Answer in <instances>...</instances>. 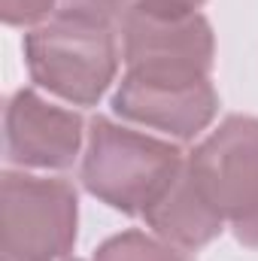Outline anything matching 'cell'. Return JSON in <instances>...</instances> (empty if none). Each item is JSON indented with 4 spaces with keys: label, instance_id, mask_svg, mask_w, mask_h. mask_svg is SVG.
<instances>
[{
    "label": "cell",
    "instance_id": "9c48e42d",
    "mask_svg": "<svg viewBox=\"0 0 258 261\" xmlns=\"http://www.w3.org/2000/svg\"><path fill=\"white\" fill-rule=\"evenodd\" d=\"M94 261H189L186 249L167 243L164 237H152L146 231H125L97 246Z\"/></svg>",
    "mask_w": 258,
    "mask_h": 261
},
{
    "label": "cell",
    "instance_id": "7c38bea8",
    "mask_svg": "<svg viewBox=\"0 0 258 261\" xmlns=\"http://www.w3.org/2000/svg\"><path fill=\"white\" fill-rule=\"evenodd\" d=\"M131 6L161 9V12H197L203 6V0H131Z\"/></svg>",
    "mask_w": 258,
    "mask_h": 261
},
{
    "label": "cell",
    "instance_id": "52a82bcc",
    "mask_svg": "<svg viewBox=\"0 0 258 261\" xmlns=\"http://www.w3.org/2000/svg\"><path fill=\"white\" fill-rule=\"evenodd\" d=\"M82 116L43 100L31 88H18L6 100L3 143L6 161L34 170H64L82 146Z\"/></svg>",
    "mask_w": 258,
    "mask_h": 261
},
{
    "label": "cell",
    "instance_id": "30bf717a",
    "mask_svg": "<svg viewBox=\"0 0 258 261\" xmlns=\"http://www.w3.org/2000/svg\"><path fill=\"white\" fill-rule=\"evenodd\" d=\"M131 9V0H58V12L64 15H79L104 24H122L125 12Z\"/></svg>",
    "mask_w": 258,
    "mask_h": 261
},
{
    "label": "cell",
    "instance_id": "5b68a950",
    "mask_svg": "<svg viewBox=\"0 0 258 261\" xmlns=\"http://www.w3.org/2000/svg\"><path fill=\"white\" fill-rule=\"evenodd\" d=\"M125 70L152 76H210L213 28L200 12L131 6L119 24Z\"/></svg>",
    "mask_w": 258,
    "mask_h": 261
},
{
    "label": "cell",
    "instance_id": "277c9868",
    "mask_svg": "<svg viewBox=\"0 0 258 261\" xmlns=\"http://www.w3.org/2000/svg\"><path fill=\"white\" fill-rule=\"evenodd\" d=\"M183 170L225 222L246 219L258 206V119L228 116L186 155Z\"/></svg>",
    "mask_w": 258,
    "mask_h": 261
},
{
    "label": "cell",
    "instance_id": "6da1fadb",
    "mask_svg": "<svg viewBox=\"0 0 258 261\" xmlns=\"http://www.w3.org/2000/svg\"><path fill=\"white\" fill-rule=\"evenodd\" d=\"M183 164L186 155L176 143L94 119L85 140L82 186L119 213L143 216L176 182Z\"/></svg>",
    "mask_w": 258,
    "mask_h": 261
},
{
    "label": "cell",
    "instance_id": "8fae6325",
    "mask_svg": "<svg viewBox=\"0 0 258 261\" xmlns=\"http://www.w3.org/2000/svg\"><path fill=\"white\" fill-rule=\"evenodd\" d=\"M58 12V0H0V15L12 28H37Z\"/></svg>",
    "mask_w": 258,
    "mask_h": 261
},
{
    "label": "cell",
    "instance_id": "4fadbf2b",
    "mask_svg": "<svg viewBox=\"0 0 258 261\" xmlns=\"http://www.w3.org/2000/svg\"><path fill=\"white\" fill-rule=\"evenodd\" d=\"M231 228H234V234H237V240H240L243 246H252V249H258V206L249 213V216H246V219L234 222Z\"/></svg>",
    "mask_w": 258,
    "mask_h": 261
},
{
    "label": "cell",
    "instance_id": "3957f363",
    "mask_svg": "<svg viewBox=\"0 0 258 261\" xmlns=\"http://www.w3.org/2000/svg\"><path fill=\"white\" fill-rule=\"evenodd\" d=\"M76 192L64 179L3 173V261H61L76 243Z\"/></svg>",
    "mask_w": 258,
    "mask_h": 261
},
{
    "label": "cell",
    "instance_id": "5bb4252c",
    "mask_svg": "<svg viewBox=\"0 0 258 261\" xmlns=\"http://www.w3.org/2000/svg\"><path fill=\"white\" fill-rule=\"evenodd\" d=\"M73 261H76V258H73Z\"/></svg>",
    "mask_w": 258,
    "mask_h": 261
},
{
    "label": "cell",
    "instance_id": "ba28073f",
    "mask_svg": "<svg viewBox=\"0 0 258 261\" xmlns=\"http://www.w3.org/2000/svg\"><path fill=\"white\" fill-rule=\"evenodd\" d=\"M143 219L158 237H164L167 243H173V246H179L186 252L213 243L222 234V228H225V219L200 197V192L186 176V170L143 213Z\"/></svg>",
    "mask_w": 258,
    "mask_h": 261
},
{
    "label": "cell",
    "instance_id": "8992f818",
    "mask_svg": "<svg viewBox=\"0 0 258 261\" xmlns=\"http://www.w3.org/2000/svg\"><path fill=\"white\" fill-rule=\"evenodd\" d=\"M219 94L210 76H152L125 70L113 113L131 125L152 128L173 140H194L213 122Z\"/></svg>",
    "mask_w": 258,
    "mask_h": 261
},
{
    "label": "cell",
    "instance_id": "7a4b0ae2",
    "mask_svg": "<svg viewBox=\"0 0 258 261\" xmlns=\"http://www.w3.org/2000/svg\"><path fill=\"white\" fill-rule=\"evenodd\" d=\"M116 24L55 12L24 34V64L31 79L73 107H94L116 79Z\"/></svg>",
    "mask_w": 258,
    "mask_h": 261
}]
</instances>
